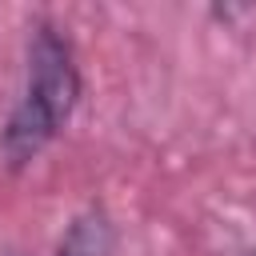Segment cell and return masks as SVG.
<instances>
[{
	"mask_svg": "<svg viewBox=\"0 0 256 256\" xmlns=\"http://www.w3.org/2000/svg\"><path fill=\"white\" fill-rule=\"evenodd\" d=\"M76 100H80V64H76L72 40L52 20H36L28 36L24 92L0 128V152L8 168L32 164L68 124V116L76 112Z\"/></svg>",
	"mask_w": 256,
	"mask_h": 256,
	"instance_id": "cell-1",
	"label": "cell"
},
{
	"mask_svg": "<svg viewBox=\"0 0 256 256\" xmlns=\"http://www.w3.org/2000/svg\"><path fill=\"white\" fill-rule=\"evenodd\" d=\"M112 248H116V224L100 204L76 212L56 240V256H112Z\"/></svg>",
	"mask_w": 256,
	"mask_h": 256,
	"instance_id": "cell-2",
	"label": "cell"
},
{
	"mask_svg": "<svg viewBox=\"0 0 256 256\" xmlns=\"http://www.w3.org/2000/svg\"><path fill=\"white\" fill-rule=\"evenodd\" d=\"M244 256H256V252H244Z\"/></svg>",
	"mask_w": 256,
	"mask_h": 256,
	"instance_id": "cell-3",
	"label": "cell"
},
{
	"mask_svg": "<svg viewBox=\"0 0 256 256\" xmlns=\"http://www.w3.org/2000/svg\"><path fill=\"white\" fill-rule=\"evenodd\" d=\"M12 256H16V252H12Z\"/></svg>",
	"mask_w": 256,
	"mask_h": 256,
	"instance_id": "cell-4",
	"label": "cell"
}]
</instances>
